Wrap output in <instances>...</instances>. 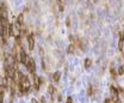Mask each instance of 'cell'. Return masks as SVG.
<instances>
[{
    "instance_id": "6da1fadb",
    "label": "cell",
    "mask_w": 124,
    "mask_h": 103,
    "mask_svg": "<svg viewBox=\"0 0 124 103\" xmlns=\"http://www.w3.org/2000/svg\"><path fill=\"white\" fill-rule=\"evenodd\" d=\"M24 65L26 66V69H28V71H29L30 73H35L36 65H35V60H33L32 58H28V60H26V62H25Z\"/></svg>"
},
{
    "instance_id": "7a4b0ae2",
    "label": "cell",
    "mask_w": 124,
    "mask_h": 103,
    "mask_svg": "<svg viewBox=\"0 0 124 103\" xmlns=\"http://www.w3.org/2000/svg\"><path fill=\"white\" fill-rule=\"evenodd\" d=\"M69 41H70V43H73V44H75L76 47L79 46H81V40H80V37L79 36H76V35H69Z\"/></svg>"
},
{
    "instance_id": "3957f363",
    "label": "cell",
    "mask_w": 124,
    "mask_h": 103,
    "mask_svg": "<svg viewBox=\"0 0 124 103\" xmlns=\"http://www.w3.org/2000/svg\"><path fill=\"white\" fill-rule=\"evenodd\" d=\"M28 46H29V49L33 50V47H35V38H33V35L29 34L28 35Z\"/></svg>"
},
{
    "instance_id": "277c9868",
    "label": "cell",
    "mask_w": 124,
    "mask_h": 103,
    "mask_svg": "<svg viewBox=\"0 0 124 103\" xmlns=\"http://www.w3.org/2000/svg\"><path fill=\"white\" fill-rule=\"evenodd\" d=\"M75 48H76V46L73 44V43H70V44L68 46V48H67V53H68V54H74V53H75Z\"/></svg>"
},
{
    "instance_id": "5b68a950",
    "label": "cell",
    "mask_w": 124,
    "mask_h": 103,
    "mask_svg": "<svg viewBox=\"0 0 124 103\" xmlns=\"http://www.w3.org/2000/svg\"><path fill=\"white\" fill-rule=\"evenodd\" d=\"M60 78H61V72L56 71L55 73H53V79H54V82H60Z\"/></svg>"
},
{
    "instance_id": "8992f818",
    "label": "cell",
    "mask_w": 124,
    "mask_h": 103,
    "mask_svg": "<svg viewBox=\"0 0 124 103\" xmlns=\"http://www.w3.org/2000/svg\"><path fill=\"white\" fill-rule=\"evenodd\" d=\"M84 66H85V69H91V66H92V60H91V59H88V58H87V59H85V65H84Z\"/></svg>"
},
{
    "instance_id": "52a82bcc",
    "label": "cell",
    "mask_w": 124,
    "mask_h": 103,
    "mask_svg": "<svg viewBox=\"0 0 124 103\" xmlns=\"http://www.w3.org/2000/svg\"><path fill=\"white\" fill-rule=\"evenodd\" d=\"M17 24H18V25H23V24H24V16H23V14H19V16L17 17Z\"/></svg>"
},
{
    "instance_id": "ba28073f",
    "label": "cell",
    "mask_w": 124,
    "mask_h": 103,
    "mask_svg": "<svg viewBox=\"0 0 124 103\" xmlns=\"http://www.w3.org/2000/svg\"><path fill=\"white\" fill-rule=\"evenodd\" d=\"M117 73H118V76H122V74H124V65L119 66V67L117 69Z\"/></svg>"
},
{
    "instance_id": "9c48e42d",
    "label": "cell",
    "mask_w": 124,
    "mask_h": 103,
    "mask_svg": "<svg viewBox=\"0 0 124 103\" xmlns=\"http://www.w3.org/2000/svg\"><path fill=\"white\" fill-rule=\"evenodd\" d=\"M111 100H112V102H115V103L119 102V97H118V94H113V97H112Z\"/></svg>"
},
{
    "instance_id": "30bf717a",
    "label": "cell",
    "mask_w": 124,
    "mask_h": 103,
    "mask_svg": "<svg viewBox=\"0 0 124 103\" xmlns=\"http://www.w3.org/2000/svg\"><path fill=\"white\" fill-rule=\"evenodd\" d=\"M48 91H49V94H51V95H53V94L55 92V88H54V86L50 84V85L48 86Z\"/></svg>"
},
{
    "instance_id": "8fae6325",
    "label": "cell",
    "mask_w": 124,
    "mask_h": 103,
    "mask_svg": "<svg viewBox=\"0 0 124 103\" xmlns=\"http://www.w3.org/2000/svg\"><path fill=\"white\" fill-rule=\"evenodd\" d=\"M4 30H5V29H4V27L0 24V36H2V35H4Z\"/></svg>"
},
{
    "instance_id": "7c38bea8",
    "label": "cell",
    "mask_w": 124,
    "mask_h": 103,
    "mask_svg": "<svg viewBox=\"0 0 124 103\" xmlns=\"http://www.w3.org/2000/svg\"><path fill=\"white\" fill-rule=\"evenodd\" d=\"M66 25H67V27H70V19H69V18L66 19Z\"/></svg>"
},
{
    "instance_id": "4fadbf2b",
    "label": "cell",
    "mask_w": 124,
    "mask_h": 103,
    "mask_svg": "<svg viewBox=\"0 0 124 103\" xmlns=\"http://www.w3.org/2000/svg\"><path fill=\"white\" fill-rule=\"evenodd\" d=\"M66 103H73V100H72V97H68L67 98V102Z\"/></svg>"
},
{
    "instance_id": "5bb4252c",
    "label": "cell",
    "mask_w": 124,
    "mask_h": 103,
    "mask_svg": "<svg viewBox=\"0 0 124 103\" xmlns=\"http://www.w3.org/2000/svg\"><path fill=\"white\" fill-rule=\"evenodd\" d=\"M104 103H112V100H111V98H106Z\"/></svg>"
},
{
    "instance_id": "9a60e30c",
    "label": "cell",
    "mask_w": 124,
    "mask_h": 103,
    "mask_svg": "<svg viewBox=\"0 0 124 103\" xmlns=\"http://www.w3.org/2000/svg\"><path fill=\"white\" fill-rule=\"evenodd\" d=\"M88 95H92V88H88V92H87Z\"/></svg>"
},
{
    "instance_id": "2e32d148",
    "label": "cell",
    "mask_w": 124,
    "mask_h": 103,
    "mask_svg": "<svg viewBox=\"0 0 124 103\" xmlns=\"http://www.w3.org/2000/svg\"><path fill=\"white\" fill-rule=\"evenodd\" d=\"M31 103H37V100H35V98H32V100H31Z\"/></svg>"
},
{
    "instance_id": "e0dca14e",
    "label": "cell",
    "mask_w": 124,
    "mask_h": 103,
    "mask_svg": "<svg viewBox=\"0 0 124 103\" xmlns=\"http://www.w3.org/2000/svg\"><path fill=\"white\" fill-rule=\"evenodd\" d=\"M0 103H4V101H2V100H0Z\"/></svg>"
}]
</instances>
